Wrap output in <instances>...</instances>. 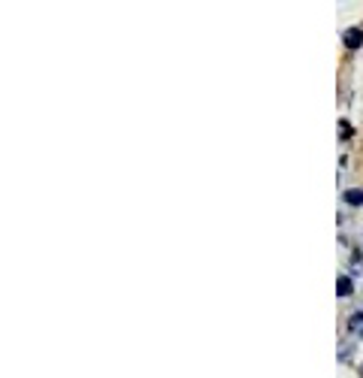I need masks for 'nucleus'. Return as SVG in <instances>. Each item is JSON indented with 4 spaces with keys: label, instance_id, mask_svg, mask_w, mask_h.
I'll use <instances>...</instances> for the list:
<instances>
[{
    "label": "nucleus",
    "instance_id": "obj_1",
    "mask_svg": "<svg viewBox=\"0 0 363 378\" xmlns=\"http://www.w3.org/2000/svg\"><path fill=\"white\" fill-rule=\"evenodd\" d=\"M342 40H345L348 49H360V46H363V30H360V27H351V30L342 33Z\"/></svg>",
    "mask_w": 363,
    "mask_h": 378
},
{
    "label": "nucleus",
    "instance_id": "obj_2",
    "mask_svg": "<svg viewBox=\"0 0 363 378\" xmlns=\"http://www.w3.org/2000/svg\"><path fill=\"white\" fill-rule=\"evenodd\" d=\"M348 333L357 336V339H363V312H357V315L348 318Z\"/></svg>",
    "mask_w": 363,
    "mask_h": 378
},
{
    "label": "nucleus",
    "instance_id": "obj_3",
    "mask_svg": "<svg viewBox=\"0 0 363 378\" xmlns=\"http://www.w3.org/2000/svg\"><path fill=\"white\" fill-rule=\"evenodd\" d=\"M354 290V282L348 279V276H339V282H336V296H348Z\"/></svg>",
    "mask_w": 363,
    "mask_h": 378
},
{
    "label": "nucleus",
    "instance_id": "obj_4",
    "mask_svg": "<svg viewBox=\"0 0 363 378\" xmlns=\"http://www.w3.org/2000/svg\"><path fill=\"white\" fill-rule=\"evenodd\" d=\"M345 203L348 206H363V191H345Z\"/></svg>",
    "mask_w": 363,
    "mask_h": 378
},
{
    "label": "nucleus",
    "instance_id": "obj_5",
    "mask_svg": "<svg viewBox=\"0 0 363 378\" xmlns=\"http://www.w3.org/2000/svg\"><path fill=\"white\" fill-rule=\"evenodd\" d=\"M351 133H354V127H351V124H348V121L342 118V121H339V139H348Z\"/></svg>",
    "mask_w": 363,
    "mask_h": 378
},
{
    "label": "nucleus",
    "instance_id": "obj_6",
    "mask_svg": "<svg viewBox=\"0 0 363 378\" xmlns=\"http://www.w3.org/2000/svg\"><path fill=\"white\" fill-rule=\"evenodd\" d=\"M360 375H363V366H360Z\"/></svg>",
    "mask_w": 363,
    "mask_h": 378
}]
</instances>
